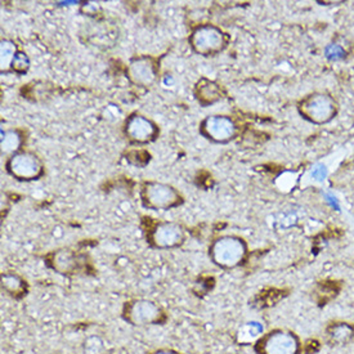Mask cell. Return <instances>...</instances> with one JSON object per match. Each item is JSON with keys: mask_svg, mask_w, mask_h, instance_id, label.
<instances>
[{"mask_svg": "<svg viewBox=\"0 0 354 354\" xmlns=\"http://www.w3.org/2000/svg\"><path fill=\"white\" fill-rule=\"evenodd\" d=\"M248 243L240 236L224 234L209 246V257L216 267L234 270L243 264L248 257Z\"/></svg>", "mask_w": 354, "mask_h": 354, "instance_id": "obj_1", "label": "cell"}, {"mask_svg": "<svg viewBox=\"0 0 354 354\" xmlns=\"http://www.w3.org/2000/svg\"><path fill=\"white\" fill-rule=\"evenodd\" d=\"M122 318L131 326H153L165 324L167 313L156 301L137 298L127 300L122 304Z\"/></svg>", "mask_w": 354, "mask_h": 354, "instance_id": "obj_2", "label": "cell"}, {"mask_svg": "<svg viewBox=\"0 0 354 354\" xmlns=\"http://www.w3.org/2000/svg\"><path fill=\"white\" fill-rule=\"evenodd\" d=\"M140 195L142 205L155 212H167L182 205L185 201V197L176 187L155 180L142 183Z\"/></svg>", "mask_w": 354, "mask_h": 354, "instance_id": "obj_3", "label": "cell"}, {"mask_svg": "<svg viewBox=\"0 0 354 354\" xmlns=\"http://www.w3.org/2000/svg\"><path fill=\"white\" fill-rule=\"evenodd\" d=\"M252 349L255 354H300L301 342L292 330L273 328L264 333Z\"/></svg>", "mask_w": 354, "mask_h": 354, "instance_id": "obj_4", "label": "cell"}, {"mask_svg": "<svg viewBox=\"0 0 354 354\" xmlns=\"http://www.w3.org/2000/svg\"><path fill=\"white\" fill-rule=\"evenodd\" d=\"M188 41L192 50L197 55L212 57L223 52L224 48L227 47L228 37L224 34L223 30L206 24L194 28Z\"/></svg>", "mask_w": 354, "mask_h": 354, "instance_id": "obj_5", "label": "cell"}, {"mask_svg": "<svg viewBox=\"0 0 354 354\" xmlns=\"http://www.w3.org/2000/svg\"><path fill=\"white\" fill-rule=\"evenodd\" d=\"M151 248L158 250H171L180 248L186 241V230L176 222H155L146 231Z\"/></svg>", "mask_w": 354, "mask_h": 354, "instance_id": "obj_6", "label": "cell"}, {"mask_svg": "<svg viewBox=\"0 0 354 354\" xmlns=\"http://www.w3.org/2000/svg\"><path fill=\"white\" fill-rule=\"evenodd\" d=\"M6 169L12 177L21 182H31L43 177V161L32 151H19L10 156L6 162Z\"/></svg>", "mask_w": 354, "mask_h": 354, "instance_id": "obj_7", "label": "cell"}, {"mask_svg": "<svg viewBox=\"0 0 354 354\" xmlns=\"http://www.w3.org/2000/svg\"><path fill=\"white\" fill-rule=\"evenodd\" d=\"M299 112L309 122L324 124L335 116L336 103L326 94H312L300 102Z\"/></svg>", "mask_w": 354, "mask_h": 354, "instance_id": "obj_8", "label": "cell"}, {"mask_svg": "<svg viewBox=\"0 0 354 354\" xmlns=\"http://www.w3.org/2000/svg\"><path fill=\"white\" fill-rule=\"evenodd\" d=\"M200 133L214 143H227L237 136V127L230 116L212 115L200 124Z\"/></svg>", "mask_w": 354, "mask_h": 354, "instance_id": "obj_9", "label": "cell"}, {"mask_svg": "<svg viewBox=\"0 0 354 354\" xmlns=\"http://www.w3.org/2000/svg\"><path fill=\"white\" fill-rule=\"evenodd\" d=\"M124 133L131 143L147 145L159 137V127L149 118L133 113L124 125Z\"/></svg>", "mask_w": 354, "mask_h": 354, "instance_id": "obj_10", "label": "cell"}, {"mask_svg": "<svg viewBox=\"0 0 354 354\" xmlns=\"http://www.w3.org/2000/svg\"><path fill=\"white\" fill-rule=\"evenodd\" d=\"M127 74L133 84L142 88H149L158 80L159 66L152 57H134L128 65Z\"/></svg>", "mask_w": 354, "mask_h": 354, "instance_id": "obj_11", "label": "cell"}, {"mask_svg": "<svg viewBox=\"0 0 354 354\" xmlns=\"http://www.w3.org/2000/svg\"><path fill=\"white\" fill-rule=\"evenodd\" d=\"M48 266L59 274H71L77 270V257L76 252L68 248H61L48 254Z\"/></svg>", "mask_w": 354, "mask_h": 354, "instance_id": "obj_12", "label": "cell"}, {"mask_svg": "<svg viewBox=\"0 0 354 354\" xmlns=\"http://www.w3.org/2000/svg\"><path fill=\"white\" fill-rule=\"evenodd\" d=\"M326 340L334 346H344L354 342V325L348 321H331L325 328Z\"/></svg>", "mask_w": 354, "mask_h": 354, "instance_id": "obj_13", "label": "cell"}, {"mask_svg": "<svg viewBox=\"0 0 354 354\" xmlns=\"http://www.w3.org/2000/svg\"><path fill=\"white\" fill-rule=\"evenodd\" d=\"M223 89L222 86L215 83L213 80H209L203 77L195 86V97L198 103L204 107L221 101L223 98Z\"/></svg>", "mask_w": 354, "mask_h": 354, "instance_id": "obj_14", "label": "cell"}, {"mask_svg": "<svg viewBox=\"0 0 354 354\" xmlns=\"http://www.w3.org/2000/svg\"><path fill=\"white\" fill-rule=\"evenodd\" d=\"M1 289L12 298H22L28 291V283L15 272H6L1 274Z\"/></svg>", "mask_w": 354, "mask_h": 354, "instance_id": "obj_15", "label": "cell"}, {"mask_svg": "<svg viewBox=\"0 0 354 354\" xmlns=\"http://www.w3.org/2000/svg\"><path fill=\"white\" fill-rule=\"evenodd\" d=\"M264 334V330L259 322L250 321L243 324V326L237 331V342L243 345H254L261 335Z\"/></svg>", "mask_w": 354, "mask_h": 354, "instance_id": "obj_16", "label": "cell"}, {"mask_svg": "<svg viewBox=\"0 0 354 354\" xmlns=\"http://www.w3.org/2000/svg\"><path fill=\"white\" fill-rule=\"evenodd\" d=\"M24 145V137L22 133L17 129H8L3 131L1 134V152L4 155H15L19 151Z\"/></svg>", "mask_w": 354, "mask_h": 354, "instance_id": "obj_17", "label": "cell"}, {"mask_svg": "<svg viewBox=\"0 0 354 354\" xmlns=\"http://www.w3.org/2000/svg\"><path fill=\"white\" fill-rule=\"evenodd\" d=\"M19 53V49L16 47V44L13 41H10L8 39H3L1 40V47H0V55H1V73H7L12 68V64L15 61V58Z\"/></svg>", "mask_w": 354, "mask_h": 354, "instance_id": "obj_18", "label": "cell"}, {"mask_svg": "<svg viewBox=\"0 0 354 354\" xmlns=\"http://www.w3.org/2000/svg\"><path fill=\"white\" fill-rule=\"evenodd\" d=\"M28 68H30V59H28V57L24 52L19 50L17 56H16L13 64H12L10 71H13L16 74L24 75L28 73Z\"/></svg>", "mask_w": 354, "mask_h": 354, "instance_id": "obj_19", "label": "cell"}, {"mask_svg": "<svg viewBox=\"0 0 354 354\" xmlns=\"http://www.w3.org/2000/svg\"><path fill=\"white\" fill-rule=\"evenodd\" d=\"M297 223V216L292 213H280L274 219V227L280 230H288Z\"/></svg>", "mask_w": 354, "mask_h": 354, "instance_id": "obj_20", "label": "cell"}, {"mask_svg": "<svg viewBox=\"0 0 354 354\" xmlns=\"http://www.w3.org/2000/svg\"><path fill=\"white\" fill-rule=\"evenodd\" d=\"M326 57L328 59H333V61H337V59H342L345 56V50L340 46L337 44H331L326 48L325 50Z\"/></svg>", "mask_w": 354, "mask_h": 354, "instance_id": "obj_21", "label": "cell"}, {"mask_svg": "<svg viewBox=\"0 0 354 354\" xmlns=\"http://www.w3.org/2000/svg\"><path fill=\"white\" fill-rule=\"evenodd\" d=\"M326 167H324V165H317L312 171V176L316 178L317 180H324L326 178Z\"/></svg>", "mask_w": 354, "mask_h": 354, "instance_id": "obj_22", "label": "cell"}, {"mask_svg": "<svg viewBox=\"0 0 354 354\" xmlns=\"http://www.w3.org/2000/svg\"><path fill=\"white\" fill-rule=\"evenodd\" d=\"M149 354H182L179 353L176 349H170V348H160L156 351H152Z\"/></svg>", "mask_w": 354, "mask_h": 354, "instance_id": "obj_23", "label": "cell"}]
</instances>
